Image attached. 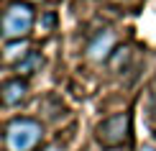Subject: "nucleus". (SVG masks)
I'll return each instance as SVG.
<instances>
[{
  "instance_id": "1",
  "label": "nucleus",
  "mask_w": 156,
  "mask_h": 151,
  "mask_svg": "<svg viewBox=\"0 0 156 151\" xmlns=\"http://www.w3.org/2000/svg\"><path fill=\"white\" fill-rule=\"evenodd\" d=\"M36 23V10L31 3L23 0H13L0 13V38L3 41H26L34 31Z\"/></svg>"
},
{
  "instance_id": "2",
  "label": "nucleus",
  "mask_w": 156,
  "mask_h": 151,
  "mask_svg": "<svg viewBox=\"0 0 156 151\" xmlns=\"http://www.w3.org/2000/svg\"><path fill=\"white\" fill-rule=\"evenodd\" d=\"M5 151H34L44 141V123L36 118H13L3 131Z\"/></svg>"
},
{
  "instance_id": "3",
  "label": "nucleus",
  "mask_w": 156,
  "mask_h": 151,
  "mask_svg": "<svg viewBox=\"0 0 156 151\" xmlns=\"http://www.w3.org/2000/svg\"><path fill=\"white\" fill-rule=\"evenodd\" d=\"M95 138L102 149H120L131 141V115L115 113L95 126Z\"/></svg>"
},
{
  "instance_id": "4",
  "label": "nucleus",
  "mask_w": 156,
  "mask_h": 151,
  "mask_svg": "<svg viewBox=\"0 0 156 151\" xmlns=\"http://www.w3.org/2000/svg\"><path fill=\"white\" fill-rule=\"evenodd\" d=\"M113 51H115V34H113V28H100L87 41V46H84V56H87L90 62L100 64V62H110Z\"/></svg>"
},
{
  "instance_id": "5",
  "label": "nucleus",
  "mask_w": 156,
  "mask_h": 151,
  "mask_svg": "<svg viewBox=\"0 0 156 151\" xmlns=\"http://www.w3.org/2000/svg\"><path fill=\"white\" fill-rule=\"evenodd\" d=\"M28 100V82L23 77H10L0 82V105L3 108H16Z\"/></svg>"
},
{
  "instance_id": "6",
  "label": "nucleus",
  "mask_w": 156,
  "mask_h": 151,
  "mask_svg": "<svg viewBox=\"0 0 156 151\" xmlns=\"http://www.w3.org/2000/svg\"><path fill=\"white\" fill-rule=\"evenodd\" d=\"M41 67H44V56L38 54V51H28L13 69L18 72V77H31V74H36V72H41Z\"/></svg>"
},
{
  "instance_id": "7",
  "label": "nucleus",
  "mask_w": 156,
  "mask_h": 151,
  "mask_svg": "<svg viewBox=\"0 0 156 151\" xmlns=\"http://www.w3.org/2000/svg\"><path fill=\"white\" fill-rule=\"evenodd\" d=\"M28 54V46H26V41H10L8 44V49H5V54H3V59L8 64H13V67H16L18 62H21V59Z\"/></svg>"
},
{
  "instance_id": "8",
  "label": "nucleus",
  "mask_w": 156,
  "mask_h": 151,
  "mask_svg": "<svg viewBox=\"0 0 156 151\" xmlns=\"http://www.w3.org/2000/svg\"><path fill=\"white\" fill-rule=\"evenodd\" d=\"M54 26H56V13L54 10L44 13V16H41V31H51Z\"/></svg>"
},
{
  "instance_id": "9",
  "label": "nucleus",
  "mask_w": 156,
  "mask_h": 151,
  "mask_svg": "<svg viewBox=\"0 0 156 151\" xmlns=\"http://www.w3.org/2000/svg\"><path fill=\"white\" fill-rule=\"evenodd\" d=\"M41 151H64V149L59 146V143H49V146H44Z\"/></svg>"
},
{
  "instance_id": "10",
  "label": "nucleus",
  "mask_w": 156,
  "mask_h": 151,
  "mask_svg": "<svg viewBox=\"0 0 156 151\" xmlns=\"http://www.w3.org/2000/svg\"><path fill=\"white\" fill-rule=\"evenodd\" d=\"M138 151H156L154 146H148V143H144V146H138Z\"/></svg>"
},
{
  "instance_id": "11",
  "label": "nucleus",
  "mask_w": 156,
  "mask_h": 151,
  "mask_svg": "<svg viewBox=\"0 0 156 151\" xmlns=\"http://www.w3.org/2000/svg\"><path fill=\"white\" fill-rule=\"evenodd\" d=\"M23 3H31V5H34V3H41V0H23Z\"/></svg>"
},
{
  "instance_id": "12",
  "label": "nucleus",
  "mask_w": 156,
  "mask_h": 151,
  "mask_svg": "<svg viewBox=\"0 0 156 151\" xmlns=\"http://www.w3.org/2000/svg\"><path fill=\"white\" fill-rule=\"evenodd\" d=\"M113 3H128V0H113Z\"/></svg>"
}]
</instances>
